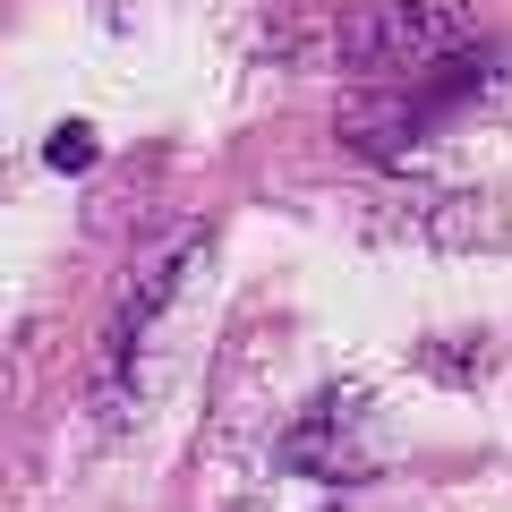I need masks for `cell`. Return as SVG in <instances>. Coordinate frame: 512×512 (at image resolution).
Returning <instances> with one entry per match:
<instances>
[{"instance_id":"277c9868","label":"cell","mask_w":512,"mask_h":512,"mask_svg":"<svg viewBox=\"0 0 512 512\" xmlns=\"http://www.w3.org/2000/svg\"><path fill=\"white\" fill-rule=\"evenodd\" d=\"M436 137V120H427V103H419V86H359L342 103V146L350 154H367V163H410V154Z\"/></svg>"},{"instance_id":"5b68a950","label":"cell","mask_w":512,"mask_h":512,"mask_svg":"<svg viewBox=\"0 0 512 512\" xmlns=\"http://www.w3.org/2000/svg\"><path fill=\"white\" fill-rule=\"evenodd\" d=\"M43 163H52V171H86V163H94V128H86V120H60L52 146H43Z\"/></svg>"},{"instance_id":"3957f363","label":"cell","mask_w":512,"mask_h":512,"mask_svg":"<svg viewBox=\"0 0 512 512\" xmlns=\"http://www.w3.org/2000/svg\"><path fill=\"white\" fill-rule=\"evenodd\" d=\"M274 461H282L291 478H342V487H350V478H376V470H384L376 436H367V402L350 393V384H342V393H325V402H316L308 419L282 436Z\"/></svg>"},{"instance_id":"7a4b0ae2","label":"cell","mask_w":512,"mask_h":512,"mask_svg":"<svg viewBox=\"0 0 512 512\" xmlns=\"http://www.w3.org/2000/svg\"><path fill=\"white\" fill-rule=\"evenodd\" d=\"M205 248H214V231L205 222H188V231H171V239H154L137 265H128V282H120V308H111V325H103V367H137V350L154 342V325L171 316V299L188 291V274L205 265Z\"/></svg>"},{"instance_id":"6da1fadb","label":"cell","mask_w":512,"mask_h":512,"mask_svg":"<svg viewBox=\"0 0 512 512\" xmlns=\"http://www.w3.org/2000/svg\"><path fill=\"white\" fill-rule=\"evenodd\" d=\"M333 52L359 86H427L444 60L470 52V35L444 0H367L333 26Z\"/></svg>"}]
</instances>
